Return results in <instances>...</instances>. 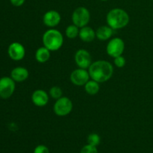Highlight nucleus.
<instances>
[{
    "mask_svg": "<svg viewBox=\"0 0 153 153\" xmlns=\"http://www.w3.org/2000/svg\"><path fill=\"white\" fill-rule=\"evenodd\" d=\"M88 70L91 79L100 84L110 80L114 74L113 65L105 60H98L92 62Z\"/></svg>",
    "mask_w": 153,
    "mask_h": 153,
    "instance_id": "f257e3e1",
    "label": "nucleus"
},
{
    "mask_svg": "<svg viewBox=\"0 0 153 153\" xmlns=\"http://www.w3.org/2000/svg\"><path fill=\"white\" fill-rule=\"evenodd\" d=\"M130 17L126 10L120 7H115L108 12L106 15L107 25L113 30L122 29L129 23Z\"/></svg>",
    "mask_w": 153,
    "mask_h": 153,
    "instance_id": "f03ea898",
    "label": "nucleus"
},
{
    "mask_svg": "<svg viewBox=\"0 0 153 153\" xmlns=\"http://www.w3.org/2000/svg\"><path fill=\"white\" fill-rule=\"evenodd\" d=\"M43 46L47 48L51 52L59 50L64 44V36L62 33L55 28L47 29L42 37Z\"/></svg>",
    "mask_w": 153,
    "mask_h": 153,
    "instance_id": "7ed1b4c3",
    "label": "nucleus"
},
{
    "mask_svg": "<svg viewBox=\"0 0 153 153\" xmlns=\"http://www.w3.org/2000/svg\"><path fill=\"white\" fill-rule=\"evenodd\" d=\"M72 22L79 28L88 25L91 20V13L87 7L80 6L73 10L71 16Z\"/></svg>",
    "mask_w": 153,
    "mask_h": 153,
    "instance_id": "20e7f679",
    "label": "nucleus"
},
{
    "mask_svg": "<svg viewBox=\"0 0 153 153\" xmlns=\"http://www.w3.org/2000/svg\"><path fill=\"white\" fill-rule=\"evenodd\" d=\"M73 108L72 100L69 97H61L55 100L53 106V111L57 116L65 117L70 114Z\"/></svg>",
    "mask_w": 153,
    "mask_h": 153,
    "instance_id": "39448f33",
    "label": "nucleus"
},
{
    "mask_svg": "<svg viewBox=\"0 0 153 153\" xmlns=\"http://www.w3.org/2000/svg\"><path fill=\"white\" fill-rule=\"evenodd\" d=\"M125 51V42L120 37H113L108 40L106 46V52L111 58L122 55Z\"/></svg>",
    "mask_w": 153,
    "mask_h": 153,
    "instance_id": "423d86ee",
    "label": "nucleus"
},
{
    "mask_svg": "<svg viewBox=\"0 0 153 153\" xmlns=\"http://www.w3.org/2000/svg\"><path fill=\"white\" fill-rule=\"evenodd\" d=\"M16 88V82L8 76H3L0 79V97L8 99L13 94Z\"/></svg>",
    "mask_w": 153,
    "mask_h": 153,
    "instance_id": "0eeeda50",
    "label": "nucleus"
},
{
    "mask_svg": "<svg viewBox=\"0 0 153 153\" xmlns=\"http://www.w3.org/2000/svg\"><path fill=\"white\" fill-rule=\"evenodd\" d=\"M70 82L76 86H84L91 79L88 70L78 67L73 70L70 76Z\"/></svg>",
    "mask_w": 153,
    "mask_h": 153,
    "instance_id": "6e6552de",
    "label": "nucleus"
},
{
    "mask_svg": "<svg viewBox=\"0 0 153 153\" xmlns=\"http://www.w3.org/2000/svg\"><path fill=\"white\" fill-rule=\"evenodd\" d=\"M74 61L78 67L88 70L92 64V57L89 51L85 49H80L75 53Z\"/></svg>",
    "mask_w": 153,
    "mask_h": 153,
    "instance_id": "1a4fd4ad",
    "label": "nucleus"
},
{
    "mask_svg": "<svg viewBox=\"0 0 153 153\" xmlns=\"http://www.w3.org/2000/svg\"><path fill=\"white\" fill-rule=\"evenodd\" d=\"M7 54L10 59L13 61H22L25 56V49L22 43L19 42H13L9 45Z\"/></svg>",
    "mask_w": 153,
    "mask_h": 153,
    "instance_id": "9d476101",
    "label": "nucleus"
},
{
    "mask_svg": "<svg viewBox=\"0 0 153 153\" xmlns=\"http://www.w3.org/2000/svg\"><path fill=\"white\" fill-rule=\"evenodd\" d=\"M61 21V16L58 11L55 10H49L43 16V22L46 27L54 28L58 26Z\"/></svg>",
    "mask_w": 153,
    "mask_h": 153,
    "instance_id": "9b49d317",
    "label": "nucleus"
},
{
    "mask_svg": "<svg viewBox=\"0 0 153 153\" xmlns=\"http://www.w3.org/2000/svg\"><path fill=\"white\" fill-rule=\"evenodd\" d=\"M49 95L42 89L35 90L31 94V102L37 107H44L49 103Z\"/></svg>",
    "mask_w": 153,
    "mask_h": 153,
    "instance_id": "f8f14e48",
    "label": "nucleus"
},
{
    "mask_svg": "<svg viewBox=\"0 0 153 153\" xmlns=\"http://www.w3.org/2000/svg\"><path fill=\"white\" fill-rule=\"evenodd\" d=\"M79 37L85 43H91L97 38L96 31L91 26H84L79 29Z\"/></svg>",
    "mask_w": 153,
    "mask_h": 153,
    "instance_id": "ddd939ff",
    "label": "nucleus"
},
{
    "mask_svg": "<svg viewBox=\"0 0 153 153\" xmlns=\"http://www.w3.org/2000/svg\"><path fill=\"white\" fill-rule=\"evenodd\" d=\"M29 72L25 67H16L10 72V77L15 82H23L28 79Z\"/></svg>",
    "mask_w": 153,
    "mask_h": 153,
    "instance_id": "4468645a",
    "label": "nucleus"
},
{
    "mask_svg": "<svg viewBox=\"0 0 153 153\" xmlns=\"http://www.w3.org/2000/svg\"><path fill=\"white\" fill-rule=\"evenodd\" d=\"M114 30L108 25H102L96 30L97 38L100 41L109 40L113 35Z\"/></svg>",
    "mask_w": 153,
    "mask_h": 153,
    "instance_id": "2eb2a0df",
    "label": "nucleus"
},
{
    "mask_svg": "<svg viewBox=\"0 0 153 153\" xmlns=\"http://www.w3.org/2000/svg\"><path fill=\"white\" fill-rule=\"evenodd\" d=\"M35 60L40 64H44L47 62L51 57V51H49L47 48L45 46H41L39 47L36 50L35 54H34Z\"/></svg>",
    "mask_w": 153,
    "mask_h": 153,
    "instance_id": "dca6fc26",
    "label": "nucleus"
},
{
    "mask_svg": "<svg viewBox=\"0 0 153 153\" xmlns=\"http://www.w3.org/2000/svg\"><path fill=\"white\" fill-rule=\"evenodd\" d=\"M100 83L96 82L95 80L90 79L85 85V91L88 95L90 96H95L100 92Z\"/></svg>",
    "mask_w": 153,
    "mask_h": 153,
    "instance_id": "f3484780",
    "label": "nucleus"
},
{
    "mask_svg": "<svg viewBox=\"0 0 153 153\" xmlns=\"http://www.w3.org/2000/svg\"><path fill=\"white\" fill-rule=\"evenodd\" d=\"M79 29L80 28L78 26H76L74 24H71L69 25L66 28L65 30V35L67 38L69 39H75L77 37H79Z\"/></svg>",
    "mask_w": 153,
    "mask_h": 153,
    "instance_id": "a211bd4d",
    "label": "nucleus"
},
{
    "mask_svg": "<svg viewBox=\"0 0 153 153\" xmlns=\"http://www.w3.org/2000/svg\"><path fill=\"white\" fill-rule=\"evenodd\" d=\"M49 95L51 98L56 100L63 97V91L60 87L53 86L49 89Z\"/></svg>",
    "mask_w": 153,
    "mask_h": 153,
    "instance_id": "6ab92c4d",
    "label": "nucleus"
},
{
    "mask_svg": "<svg viewBox=\"0 0 153 153\" xmlns=\"http://www.w3.org/2000/svg\"><path fill=\"white\" fill-rule=\"evenodd\" d=\"M88 143L90 145H92V146H97L98 145H100V141H101V138H100V136L97 133H91L88 136Z\"/></svg>",
    "mask_w": 153,
    "mask_h": 153,
    "instance_id": "aec40b11",
    "label": "nucleus"
},
{
    "mask_svg": "<svg viewBox=\"0 0 153 153\" xmlns=\"http://www.w3.org/2000/svg\"><path fill=\"white\" fill-rule=\"evenodd\" d=\"M114 64L118 68H123V67H125L126 64V61L125 57L122 55H120V56L116 57V58H114Z\"/></svg>",
    "mask_w": 153,
    "mask_h": 153,
    "instance_id": "412c9836",
    "label": "nucleus"
},
{
    "mask_svg": "<svg viewBox=\"0 0 153 153\" xmlns=\"http://www.w3.org/2000/svg\"><path fill=\"white\" fill-rule=\"evenodd\" d=\"M80 153H99L97 146H92V145L87 144L84 146L81 149Z\"/></svg>",
    "mask_w": 153,
    "mask_h": 153,
    "instance_id": "4be33fe9",
    "label": "nucleus"
},
{
    "mask_svg": "<svg viewBox=\"0 0 153 153\" xmlns=\"http://www.w3.org/2000/svg\"><path fill=\"white\" fill-rule=\"evenodd\" d=\"M33 153H49V149L45 145L40 144L34 148Z\"/></svg>",
    "mask_w": 153,
    "mask_h": 153,
    "instance_id": "5701e85b",
    "label": "nucleus"
},
{
    "mask_svg": "<svg viewBox=\"0 0 153 153\" xmlns=\"http://www.w3.org/2000/svg\"><path fill=\"white\" fill-rule=\"evenodd\" d=\"M10 1L14 7H21L24 4L25 0H10Z\"/></svg>",
    "mask_w": 153,
    "mask_h": 153,
    "instance_id": "b1692460",
    "label": "nucleus"
},
{
    "mask_svg": "<svg viewBox=\"0 0 153 153\" xmlns=\"http://www.w3.org/2000/svg\"><path fill=\"white\" fill-rule=\"evenodd\" d=\"M100 1H108V0H100Z\"/></svg>",
    "mask_w": 153,
    "mask_h": 153,
    "instance_id": "393cba45",
    "label": "nucleus"
},
{
    "mask_svg": "<svg viewBox=\"0 0 153 153\" xmlns=\"http://www.w3.org/2000/svg\"><path fill=\"white\" fill-rule=\"evenodd\" d=\"M152 1H153V0H152Z\"/></svg>",
    "mask_w": 153,
    "mask_h": 153,
    "instance_id": "a878e982",
    "label": "nucleus"
}]
</instances>
